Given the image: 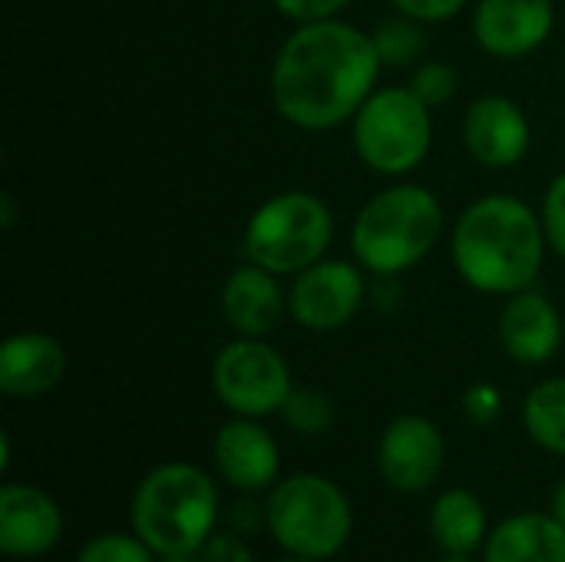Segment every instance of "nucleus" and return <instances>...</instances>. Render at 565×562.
I'll list each match as a JSON object with an SVG mask.
<instances>
[{
	"instance_id": "dca6fc26",
	"label": "nucleus",
	"mask_w": 565,
	"mask_h": 562,
	"mask_svg": "<svg viewBox=\"0 0 565 562\" xmlns=\"http://www.w3.org/2000/svg\"><path fill=\"white\" fill-rule=\"evenodd\" d=\"M66 374L63 348L36 331H23L0 348V391L10 397H40Z\"/></svg>"
},
{
	"instance_id": "f3484780",
	"label": "nucleus",
	"mask_w": 565,
	"mask_h": 562,
	"mask_svg": "<svg viewBox=\"0 0 565 562\" xmlns=\"http://www.w3.org/2000/svg\"><path fill=\"white\" fill-rule=\"evenodd\" d=\"M222 311L238 335H245V338L268 335L285 311L281 288H278L275 275L258 265L235 268L222 288Z\"/></svg>"
},
{
	"instance_id": "5701e85b",
	"label": "nucleus",
	"mask_w": 565,
	"mask_h": 562,
	"mask_svg": "<svg viewBox=\"0 0 565 562\" xmlns=\"http://www.w3.org/2000/svg\"><path fill=\"white\" fill-rule=\"evenodd\" d=\"M76 562H156V553L136 533H99L79 550Z\"/></svg>"
},
{
	"instance_id": "7ed1b4c3",
	"label": "nucleus",
	"mask_w": 565,
	"mask_h": 562,
	"mask_svg": "<svg viewBox=\"0 0 565 562\" xmlns=\"http://www.w3.org/2000/svg\"><path fill=\"white\" fill-rule=\"evenodd\" d=\"M218 520V490L192 464H162L132 494V530L162 560L199 550Z\"/></svg>"
},
{
	"instance_id": "c85d7f7f",
	"label": "nucleus",
	"mask_w": 565,
	"mask_h": 562,
	"mask_svg": "<svg viewBox=\"0 0 565 562\" xmlns=\"http://www.w3.org/2000/svg\"><path fill=\"white\" fill-rule=\"evenodd\" d=\"M401 7V13L420 20V23H434V20H447L454 13H460V7L467 0H394Z\"/></svg>"
},
{
	"instance_id": "473e14b6",
	"label": "nucleus",
	"mask_w": 565,
	"mask_h": 562,
	"mask_svg": "<svg viewBox=\"0 0 565 562\" xmlns=\"http://www.w3.org/2000/svg\"><path fill=\"white\" fill-rule=\"evenodd\" d=\"M281 562H318V560H301V556H291V560H281Z\"/></svg>"
},
{
	"instance_id": "f8f14e48",
	"label": "nucleus",
	"mask_w": 565,
	"mask_h": 562,
	"mask_svg": "<svg viewBox=\"0 0 565 562\" xmlns=\"http://www.w3.org/2000/svg\"><path fill=\"white\" fill-rule=\"evenodd\" d=\"M553 0H480L473 33L493 56H526L553 30Z\"/></svg>"
},
{
	"instance_id": "423d86ee",
	"label": "nucleus",
	"mask_w": 565,
	"mask_h": 562,
	"mask_svg": "<svg viewBox=\"0 0 565 562\" xmlns=\"http://www.w3.org/2000/svg\"><path fill=\"white\" fill-rule=\"evenodd\" d=\"M334 219L311 192H281L255 209L245 229V252L252 265L271 275H298L321 262L331 245Z\"/></svg>"
},
{
	"instance_id": "cd10ccee",
	"label": "nucleus",
	"mask_w": 565,
	"mask_h": 562,
	"mask_svg": "<svg viewBox=\"0 0 565 562\" xmlns=\"http://www.w3.org/2000/svg\"><path fill=\"white\" fill-rule=\"evenodd\" d=\"M271 3L298 23H315V20H331L351 0H271Z\"/></svg>"
},
{
	"instance_id": "a211bd4d",
	"label": "nucleus",
	"mask_w": 565,
	"mask_h": 562,
	"mask_svg": "<svg viewBox=\"0 0 565 562\" xmlns=\"http://www.w3.org/2000/svg\"><path fill=\"white\" fill-rule=\"evenodd\" d=\"M483 562H565V527L553 513H516L490 533Z\"/></svg>"
},
{
	"instance_id": "b1692460",
	"label": "nucleus",
	"mask_w": 565,
	"mask_h": 562,
	"mask_svg": "<svg viewBox=\"0 0 565 562\" xmlns=\"http://www.w3.org/2000/svg\"><path fill=\"white\" fill-rule=\"evenodd\" d=\"M411 89L417 93V99L430 109L444 106L454 93H457V73L447 66V63H424L417 73H414V83Z\"/></svg>"
},
{
	"instance_id": "bb28decb",
	"label": "nucleus",
	"mask_w": 565,
	"mask_h": 562,
	"mask_svg": "<svg viewBox=\"0 0 565 562\" xmlns=\"http://www.w3.org/2000/svg\"><path fill=\"white\" fill-rule=\"evenodd\" d=\"M166 562H252V553H248L242 543L212 533L199 550H192V553H185V556H175V560Z\"/></svg>"
},
{
	"instance_id": "f03ea898",
	"label": "nucleus",
	"mask_w": 565,
	"mask_h": 562,
	"mask_svg": "<svg viewBox=\"0 0 565 562\" xmlns=\"http://www.w3.org/2000/svg\"><path fill=\"white\" fill-rule=\"evenodd\" d=\"M543 222L510 195L473 202L454 232V265L467 285L487 295L526 291L543 265Z\"/></svg>"
},
{
	"instance_id": "0eeeda50",
	"label": "nucleus",
	"mask_w": 565,
	"mask_h": 562,
	"mask_svg": "<svg viewBox=\"0 0 565 562\" xmlns=\"http://www.w3.org/2000/svg\"><path fill=\"white\" fill-rule=\"evenodd\" d=\"M354 149L384 176L411 172L430 149V106L407 89H377L354 113Z\"/></svg>"
},
{
	"instance_id": "f257e3e1",
	"label": "nucleus",
	"mask_w": 565,
	"mask_h": 562,
	"mask_svg": "<svg viewBox=\"0 0 565 562\" xmlns=\"http://www.w3.org/2000/svg\"><path fill=\"white\" fill-rule=\"evenodd\" d=\"M374 40L351 23L315 20L295 30L275 56L271 96L301 129H331L354 116L381 73Z\"/></svg>"
},
{
	"instance_id": "aec40b11",
	"label": "nucleus",
	"mask_w": 565,
	"mask_h": 562,
	"mask_svg": "<svg viewBox=\"0 0 565 562\" xmlns=\"http://www.w3.org/2000/svg\"><path fill=\"white\" fill-rule=\"evenodd\" d=\"M523 424L543 450L565 457V378L543 381L530 391Z\"/></svg>"
},
{
	"instance_id": "4be33fe9",
	"label": "nucleus",
	"mask_w": 565,
	"mask_h": 562,
	"mask_svg": "<svg viewBox=\"0 0 565 562\" xmlns=\"http://www.w3.org/2000/svg\"><path fill=\"white\" fill-rule=\"evenodd\" d=\"M281 417L288 427H295L298 434H324L334 421V407L321 391L311 388H291Z\"/></svg>"
},
{
	"instance_id": "a878e982",
	"label": "nucleus",
	"mask_w": 565,
	"mask_h": 562,
	"mask_svg": "<svg viewBox=\"0 0 565 562\" xmlns=\"http://www.w3.org/2000/svg\"><path fill=\"white\" fill-rule=\"evenodd\" d=\"M503 411V397L493 384H473L463 394V414L477 424V427H490Z\"/></svg>"
},
{
	"instance_id": "2eb2a0df",
	"label": "nucleus",
	"mask_w": 565,
	"mask_h": 562,
	"mask_svg": "<svg viewBox=\"0 0 565 562\" xmlns=\"http://www.w3.org/2000/svg\"><path fill=\"white\" fill-rule=\"evenodd\" d=\"M500 341L520 364H546L563 341L556 305L540 291H516L500 315Z\"/></svg>"
},
{
	"instance_id": "c756f323",
	"label": "nucleus",
	"mask_w": 565,
	"mask_h": 562,
	"mask_svg": "<svg viewBox=\"0 0 565 562\" xmlns=\"http://www.w3.org/2000/svg\"><path fill=\"white\" fill-rule=\"evenodd\" d=\"M550 513L565 527V477L556 484V490H553V497H550Z\"/></svg>"
},
{
	"instance_id": "6ab92c4d",
	"label": "nucleus",
	"mask_w": 565,
	"mask_h": 562,
	"mask_svg": "<svg viewBox=\"0 0 565 562\" xmlns=\"http://www.w3.org/2000/svg\"><path fill=\"white\" fill-rule=\"evenodd\" d=\"M430 533L444 553L470 556L487 537V510L470 490H447L430 507Z\"/></svg>"
},
{
	"instance_id": "7c9ffc66",
	"label": "nucleus",
	"mask_w": 565,
	"mask_h": 562,
	"mask_svg": "<svg viewBox=\"0 0 565 562\" xmlns=\"http://www.w3.org/2000/svg\"><path fill=\"white\" fill-rule=\"evenodd\" d=\"M0 205H3V229L13 225V205H10V195H0Z\"/></svg>"
},
{
	"instance_id": "9b49d317",
	"label": "nucleus",
	"mask_w": 565,
	"mask_h": 562,
	"mask_svg": "<svg viewBox=\"0 0 565 562\" xmlns=\"http://www.w3.org/2000/svg\"><path fill=\"white\" fill-rule=\"evenodd\" d=\"M63 537V513L50 494L30 484L0 490V550L17 560L50 553Z\"/></svg>"
},
{
	"instance_id": "393cba45",
	"label": "nucleus",
	"mask_w": 565,
	"mask_h": 562,
	"mask_svg": "<svg viewBox=\"0 0 565 562\" xmlns=\"http://www.w3.org/2000/svg\"><path fill=\"white\" fill-rule=\"evenodd\" d=\"M543 229H546V242L565 258V172L556 176L546 189L543 199Z\"/></svg>"
},
{
	"instance_id": "20e7f679",
	"label": "nucleus",
	"mask_w": 565,
	"mask_h": 562,
	"mask_svg": "<svg viewBox=\"0 0 565 562\" xmlns=\"http://www.w3.org/2000/svg\"><path fill=\"white\" fill-rule=\"evenodd\" d=\"M444 209L420 185H394L377 192L354 219L351 245L364 268L397 275L414 268L440 238Z\"/></svg>"
},
{
	"instance_id": "ddd939ff",
	"label": "nucleus",
	"mask_w": 565,
	"mask_h": 562,
	"mask_svg": "<svg viewBox=\"0 0 565 562\" xmlns=\"http://www.w3.org/2000/svg\"><path fill=\"white\" fill-rule=\"evenodd\" d=\"M463 139L477 162L490 169L516 166L530 149V123L507 96H483L467 109Z\"/></svg>"
},
{
	"instance_id": "9d476101",
	"label": "nucleus",
	"mask_w": 565,
	"mask_h": 562,
	"mask_svg": "<svg viewBox=\"0 0 565 562\" xmlns=\"http://www.w3.org/2000/svg\"><path fill=\"white\" fill-rule=\"evenodd\" d=\"M364 301V275L348 262H315L298 272L291 288V315L308 331L344 328Z\"/></svg>"
},
{
	"instance_id": "412c9836",
	"label": "nucleus",
	"mask_w": 565,
	"mask_h": 562,
	"mask_svg": "<svg viewBox=\"0 0 565 562\" xmlns=\"http://www.w3.org/2000/svg\"><path fill=\"white\" fill-rule=\"evenodd\" d=\"M371 40H374V50L384 66H411L427 50V33H424L420 20H414L407 13L384 20Z\"/></svg>"
},
{
	"instance_id": "1a4fd4ad",
	"label": "nucleus",
	"mask_w": 565,
	"mask_h": 562,
	"mask_svg": "<svg viewBox=\"0 0 565 562\" xmlns=\"http://www.w3.org/2000/svg\"><path fill=\"white\" fill-rule=\"evenodd\" d=\"M444 457H447V444H444L440 427L420 414L397 417L384 431L381 447H377L381 477L401 494L427 490L440 477Z\"/></svg>"
},
{
	"instance_id": "6e6552de",
	"label": "nucleus",
	"mask_w": 565,
	"mask_h": 562,
	"mask_svg": "<svg viewBox=\"0 0 565 562\" xmlns=\"http://www.w3.org/2000/svg\"><path fill=\"white\" fill-rule=\"evenodd\" d=\"M212 384L218 401L238 417H265L285 407L291 394V371L265 341L238 338L218 351Z\"/></svg>"
},
{
	"instance_id": "2f4dec72",
	"label": "nucleus",
	"mask_w": 565,
	"mask_h": 562,
	"mask_svg": "<svg viewBox=\"0 0 565 562\" xmlns=\"http://www.w3.org/2000/svg\"><path fill=\"white\" fill-rule=\"evenodd\" d=\"M440 562H473V560H470V556H450V553H447Z\"/></svg>"
},
{
	"instance_id": "39448f33",
	"label": "nucleus",
	"mask_w": 565,
	"mask_h": 562,
	"mask_svg": "<svg viewBox=\"0 0 565 562\" xmlns=\"http://www.w3.org/2000/svg\"><path fill=\"white\" fill-rule=\"evenodd\" d=\"M265 520L281 550L318 562L338 556L354 527V513L341 487L318 474H298L278 484L268 497Z\"/></svg>"
},
{
	"instance_id": "4468645a",
	"label": "nucleus",
	"mask_w": 565,
	"mask_h": 562,
	"mask_svg": "<svg viewBox=\"0 0 565 562\" xmlns=\"http://www.w3.org/2000/svg\"><path fill=\"white\" fill-rule=\"evenodd\" d=\"M212 457H215L218 474L235 490H245V494L271 487L281 467L278 444L262 424H255V417L228 421L215 437Z\"/></svg>"
}]
</instances>
